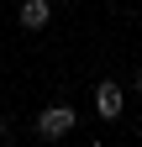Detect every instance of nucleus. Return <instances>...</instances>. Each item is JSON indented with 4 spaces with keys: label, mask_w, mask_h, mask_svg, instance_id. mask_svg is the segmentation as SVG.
<instances>
[{
    "label": "nucleus",
    "mask_w": 142,
    "mask_h": 147,
    "mask_svg": "<svg viewBox=\"0 0 142 147\" xmlns=\"http://www.w3.org/2000/svg\"><path fill=\"white\" fill-rule=\"evenodd\" d=\"M121 100H126V95H121L116 79H100V84H95V116H100V121H116V116H121Z\"/></svg>",
    "instance_id": "2"
},
{
    "label": "nucleus",
    "mask_w": 142,
    "mask_h": 147,
    "mask_svg": "<svg viewBox=\"0 0 142 147\" xmlns=\"http://www.w3.org/2000/svg\"><path fill=\"white\" fill-rule=\"evenodd\" d=\"M74 126H79V110L74 105H47V110H37V126H32V131H37L42 142H63Z\"/></svg>",
    "instance_id": "1"
},
{
    "label": "nucleus",
    "mask_w": 142,
    "mask_h": 147,
    "mask_svg": "<svg viewBox=\"0 0 142 147\" xmlns=\"http://www.w3.org/2000/svg\"><path fill=\"white\" fill-rule=\"evenodd\" d=\"M16 21H21L26 32H42V26L53 21V5H47V0H21V11H16Z\"/></svg>",
    "instance_id": "3"
},
{
    "label": "nucleus",
    "mask_w": 142,
    "mask_h": 147,
    "mask_svg": "<svg viewBox=\"0 0 142 147\" xmlns=\"http://www.w3.org/2000/svg\"><path fill=\"white\" fill-rule=\"evenodd\" d=\"M5 137H11V121H5V116H0V142H5Z\"/></svg>",
    "instance_id": "4"
},
{
    "label": "nucleus",
    "mask_w": 142,
    "mask_h": 147,
    "mask_svg": "<svg viewBox=\"0 0 142 147\" xmlns=\"http://www.w3.org/2000/svg\"><path fill=\"white\" fill-rule=\"evenodd\" d=\"M137 95H142V74H137Z\"/></svg>",
    "instance_id": "5"
}]
</instances>
